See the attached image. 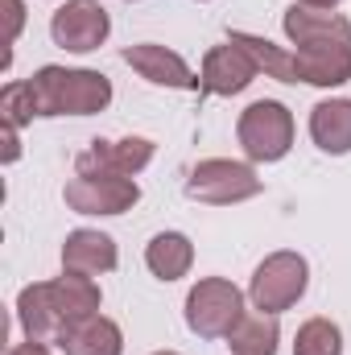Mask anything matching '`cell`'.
<instances>
[{"label":"cell","mask_w":351,"mask_h":355,"mask_svg":"<svg viewBox=\"0 0 351 355\" xmlns=\"http://www.w3.org/2000/svg\"><path fill=\"white\" fill-rule=\"evenodd\" d=\"M37 116H95L112 103V79L83 67H42L33 79Z\"/></svg>","instance_id":"cell-1"},{"label":"cell","mask_w":351,"mask_h":355,"mask_svg":"<svg viewBox=\"0 0 351 355\" xmlns=\"http://www.w3.org/2000/svg\"><path fill=\"white\" fill-rule=\"evenodd\" d=\"M306 285H310V265H306L302 252H273L252 272L248 302L261 314H285V310H293L302 302Z\"/></svg>","instance_id":"cell-2"},{"label":"cell","mask_w":351,"mask_h":355,"mask_svg":"<svg viewBox=\"0 0 351 355\" xmlns=\"http://www.w3.org/2000/svg\"><path fill=\"white\" fill-rule=\"evenodd\" d=\"M244 318V293L228 277H203L186 293V327L198 339H228Z\"/></svg>","instance_id":"cell-3"},{"label":"cell","mask_w":351,"mask_h":355,"mask_svg":"<svg viewBox=\"0 0 351 355\" xmlns=\"http://www.w3.org/2000/svg\"><path fill=\"white\" fill-rule=\"evenodd\" d=\"M264 190V182L248 162H232V157H207L186 174V198L194 202H211V207H232V202H248Z\"/></svg>","instance_id":"cell-4"},{"label":"cell","mask_w":351,"mask_h":355,"mask_svg":"<svg viewBox=\"0 0 351 355\" xmlns=\"http://www.w3.org/2000/svg\"><path fill=\"white\" fill-rule=\"evenodd\" d=\"M236 137L252 162H281L293 149V112L277 99H257L240 112Z\"/></svg>","instance_id":"cell-5"},{"label":"cell","mask_w":351,"mask_h":355,"mask_svg":"<svg viewBox=\"0 0 351 355\" xmlns=\"http://www.w3.org/2000/svg\"><path fill=\"white\" fill-rule=\"evenodd\" d=\"M62 198L75 215H124L141 202V186H137V178L75 174L67 182Z\"/></svg>","instance_id":"cell-6"},{"label":"cell","mask_w":351,"mask_h":355,"mask_svg":"<svg viewBox=\"0 0 351 355\" xmlns=\"http://www.w3.org/2000/svg\"><path fill=\"white\" fill-rule=\"evenodd\" d=\"M112 33V21H108V8L99 0H67L62 8H54L50 17V37L54 46L71 50V54H87L99 50Z\"/></svg>","instance_id":"cell-7"},{"label":"cell","mask_w":351,"mask_h":355,"mask_svg":"<svg viewBox=\"0 0 351 355\" xmlns=\"http://www.w3.org/2000/svg\"><path fill=\"white\" fill-rule=\"evenodd\" d=\"M157 145L149 137H120V141H91L87 149L75 157V174H116V178H137L153 162Z\"/></svg>","instance_id":"cell-8"},{"label":"cell","mask_w":351,"mask_h":355,"mask_svg":"<svg viewBox=\"0 0 351 355\" xmlns=\"http://www.w3.org/2000/svg\"><path fill=\"white\" fill-rule=\"evenodd\" d=\"M17 322H21L25 339H33V343H62L71 335V322L54 293V281H33L17 293Z\"/></svg>","instance_id":"cell-9"},{"label":"cell","mask_w":351,"mask_h":355,"mask_svg":"<svg viewBox=\"0 0 351 355\" xmlns=\"http://www.w3.org/2000/svg\"><path fill=\"white\" fill-rule=\"evenodd\" d=\"M257 75H261V67L252 62V54L236 42H223V46L207 50L203 71H198V79H203L198 91L203 95H240Z\"/></svg>","instance_id":"cell-10"},{"label":"cell","mask_w":351,"mask_h":355,"mask_svg":"<svg viewBox=\"0 0 351 355\" xmlns=\"http://www.w3.org/2000/svg\"><path fill=\"white\" fill-rule=\"evenodd\" d=\"M124 62L141 75V79H149V83H157V87H178V91H198L203 87V79L186 67V58L170 50V46H157V42H141V46H128L124 50Z\"/></svg>","instance_id":"cell-11"},{"label":"cell","mask_w":351,"mask_h":355,"mask_svg":"<svg viewBox=\"0 0 351 355\" xmlns=\"http://www.w3.org/2000/svg\"><path fill=\"white\" fill-rule=\"evenodd\" d=\"M281 29L293 46H318V42H351V21L335 8H310V4H289L281 17Z\"/></svg>","instance_id":"cell-12"},{"label":"cell","mask_w":351,"mask_h":355,"mask_svg":"<svg viewBox=\"0 0 351 355\" xmlns=\"http://www.w3.org/2000/svg\"><path fill=\"white\" fill-rule=\"evenodd\" d=\"M120 265V252H116V240L108 232H91L79 227L67 236L62 244V268L67 272H83V277H99V272H112Z\"/></svg>","instance_id":"cell-13"},{"label":"cell","mask_w":351,"mask_h":355,"mask_svg":"<svg viewBox=\"0 0 351 355\" xmlns=\"http://www.w3.org/2000/svg\"><path fill=\"white\" fill-rule=\"evenodd\" d=\"M310 137L323 153H351V99H323L310 107Z\"/></svg>","instance_id":"cell-14"},{"label":"cell","mask_w":351,"mask_h":355,"mask_svg":"<svg viewBox=\"0 0 351 355\" xmlns=\"http://www.w3.org/2000/svg\"><path fill=\"white\" fill-rule=\"evenodd\" d=\"M58 347L67 355H124V335H120V327H116L112 318L91 314V318H83Z\"/></svg>","instance_id":"cell-15"},{"label":"cell","mask_w":351,"mask_h":355,"mask_svg":"<svg viewBox=\"0 0 351 355\" xmlns=\"http://www.w3.org/2000/svg\"><path fill=\"white\" fill-rule=\"evenodd\" d=\"M145 265H149V272L157 281H178V277H186L190 265H194V244L182 232H162V236L149 240Z\"/></svg>","instance_id":"cell-16"},{"label":"cell","mask_w":351,"mask_h":355,"mask_svg":"<svg viewBox=\"0 0 351 355\" xmlns=\"http://www.w3.org/2000/svg\"><path fill=\"white\" fill-rule=\"evenodd\" d=\"M54 293H58V306H62V314H67L71 331H75L83 318L99 314V302H103V293H99L95 277L67 272V268H62V277H54Z\"/></svg>","instance_id":"cell-17"},{"label":"cell","mask_w":351,"mask_h":355,"mask_svg":"<svg viewBox=\"0 0 351 355\" xmlns=\"http://www.w3.org/2000/svg\"><path fill=\"white\" fill-rule=\"evenodd\" d=\"M277 343H281L277 314H244L228 335L232 355H277Z\"/></svg>","instance_id":"cell-18"},{"label":"cell","mask_w":351,"mask_h":355,"mask_svg":"<svg viewBox=\"0 0 351 355\" xmlns=\"http://www.w3.org/2000/svg\"><path fill=\"white\" fill-rule=\"evenodd\" d=\"M293 355H343V331L331 318H310L298 327Z\"/></svg>","instance_id":"cell-19"},{"label":"cell","mask_w":351,"mask_h":355,"mask_svg":"<svg viewBox=\"0 0 351 355\" xmlns=\"http://www.w3.org/2000/svg\"><path fill=\"white\" fill-rule=\"evenodd\" d=\"M33 116H37V99H33L29 79L25 83H4V91H0V120L12 124V128H21Z\"/></svg>","instance_id":"cell-20"},{"label":"cell","mask_w":351,"mask_h":355,"mask_svg":"<svg viewBox=\"0 0 351 355\" xmlns=\"http://www.w3.org/2000/svg\"><path fill=\"white\" fill-rule=\"evenodd\" d=\"M4 8H8V33H4V42L12 46L17 33H21V25H25V4L21 0H4Z\"/></svg>","instance_id":"cell-21"},{"label":"cell","mask_w":351,"mask_h":355,"mask_svg":"<svg viewBox=\"0 0 351 355\" xmlns=\"http://www.w3.org/2000/svg\"><path fill=\"white\" fill-rule=\"evenodd\" d=\"M21 157V145H17V128L4 124V162H17Z\"/></svg>","instance_id":"cell-22"},{"label":"cell","mask_w":351,"mask_h":355,"mask_svg":"<svg viewBox=\"0 0 351 355\" xmlns=\"http://www.w3.org/2000/svg\"><path fill=\"white\" fill-rule=\"evenodd\" d=\"M8 355H54L46 343H33V339H25V343H17V347H8Z\"/></svg>","instance_id":"cell-23"},{"label":"cell","mask_w":351,"mask_h":355,"mask_svg":"<svg viewBox=\"0 0 351 355\" xmlns=\"http://www.w3.org/2000/svg\"><path fill=\"white\" fill-rule=\"evenodd\" d=\"M302 4H310V8H335V4H343V0H302Z\"/></svg>","instance_id":"cell-24"},{"label":"cell","mask_w":351,"mask_h":355,"mask_svg":"<svg viewBox=\"0 0 351 355\" xmlns=\"http://www.w3.org/2000/svg\"><path fill=\"white\" fill-rule=\"evenodd\" d=\"M153 355H178V352H153Z\"/></svg>","instance_id":"cell-25"}]
</instances>
